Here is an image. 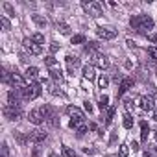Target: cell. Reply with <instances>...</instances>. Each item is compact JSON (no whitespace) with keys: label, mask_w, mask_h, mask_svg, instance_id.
Returning a JSON list of instances; mask_svg holds the SVG:
<instances>
[{"label":"cell","mask_w":157,"mask_h":157,"mask_svg":"<svg viewBox=\"0 0 157 157\" xmlns=\"http://www.w3.org/2000/svg\"><path fill=\"white\" fill-rule=\"evenodd\" d=\"M129 26H131L135 32H139V33H146V32L153 30L155 22H153V19L148 17V15H133V17L129 19Z\"/></svg>","instance_id":"1"},{"label":"cell","mask_w":157,"mask_h":157,"mask_svg":"<svg viewBox=\"0 0 157 157\" xmlns=\"http://www.w3.org/2000/svg\"><path fill=\"white\" fill-rule=\"evenodd\" d=\"M4 117H6L8 120H13V122L21 120V118H22V109H21V105H6V107H4Z\"/></svg>","instance_id":"2"},{"label":"cell","mask_w":157,"mask_h":157,"mask_svg":"<svg viewBox=\"0 0 157 157\" xmlns=\"http://www.w3.org/2000/svg\"><path fill=\"white\" fill-rule=\"evenodd\" d=\"M22 48H24V50H26L30 56H39V54L43 52V46H41V44H37V43H35L32 37L22 41Z\"/></svg>","instance_id":"3"},{"label":"cell","mask_w":157,"mask_h":157,"mask_svg":"<svg viewBox=\"0 0 157 157\" xmlns=\"http://www.w3.org/2000/svg\"><path fill=\"white\" fill-rule=\"evenodd\" d=\"M21 94H22L24 100H33V98H37V96L41 94V85H39V83H32L30 87L22 89Z\"/></svg>","instance_id":"4"},{"label":"cell","mask_w":157,"mask_h":157,"mask_svg":"<svg viewBox=\"0 0 157 157\" xmlns=\"http://www.w3.org/2000/svg\"><path fill=\"white\" fill-rule=\"evenodd\" d=\"M83 8L91 17H100L104 13V6L100 2H83Z\"/></svg>","instance_id":"5"},{"label":"cell","mask_w":157,"mask_h":157,"mask_svg":"<svg viewBox=\"0 0 157 157\" xmlns=\"http://www.w3.org/2000/svg\"><path fill=\"white\" fill-rule=\"evenodd\" d=\"M41 111H43V115H44V120H46L50 126L56 128V126H57V115H56L54 107H52V105H43Z\"/></svg>","instance_id":"6"},{"label":"cell","mask_w":157,"mask_h":157,"mask_svg":"<svg viewBox=\"0 0 157 157\" xmlns=\"http://www.w3.org/2000/svg\"><path fill=\"white\" fill-rule=\"evenodd\" d=\"M11 85L13 87H17L19 91H22V89H26L28 85H26V80H24V78L15 70V72H11Z\"/></svg>","instance_id":"7"},{"label":"cell","mask_w":157,"mask_h":157,"mask_svg":"<svg viewBox=\"0 0 157 157\" xmlns=\"http://www.w3.org/2000/svg\"><path fill=\"white\" fill-rule=\"evenodd\" d=\"M96 33H98V37L104 39V41H111V39L117 37V30H113V28H98Z\"/></svg>","instance_id":"8"},{"label":"cell","mask_w":157,"mask_h":157,"mask_svg":"<svg viewBox=\"0 0 157 157\" xmlns=\"http://www.w3.org/2000/svg\"><path fill=\"white\" fill-rule=\"evenodd\" d=\"M133 83H135L133 78H124V80L120 82V85H118V98H120V96H124V94L133 87Z\"/></svg>","instance_id":"9"},{"label":"cell","mask_w":157,"mask_h":157,"mask_svg":"<svg viewBox=\"0 0 157 157\" xmlns=\"http://www.w3.org/2000/svg\"><path fill=\"white\" fill-rule=\"evenodd\" d=\"M28 118H30V122H32V124H35V126H41V124L44 122V115H43V111H41V109H33V111H30Z\"/></svg>","instance_id":"10"},{"label":"cell","mask_w":157,"mask_h":157,"mask_svg":"<svg viewBox=\"0 0 157 157\" xmlns=\"http://www.w3.org/2000/svg\"><path fill=\"white\" fill-rule=\"evenodd\" d=\"M28 140H30V142H35V144H41V142H44V140H46V133H44V131H41V129L30 131Z\"/></svg>","instance_id":"11"},{"label":"cell","mask_w":157,"mask_h":157,"mask_svg":"<svg viewBox=\"0 0 157 157\" xmlns=\"http://www.w3.org/2000/svg\"><path fill=\"white\" fill-rule=\"evenodd\" d=\"M91 57H93V63H94L96 67H100V68H107V67H109V59H107L105 56H102V54L96 52V54H93Z\"/></svg>","instance_id":"12"},{"label":"cell","mask_w":157,"mask_h":157,"mask_svg":"<svg viewBox=\"0 0 157 157\" xmlns=\"http://www.w3.org/2000/svg\"><path fill=\"white\" fill-rule=\"evenodd\" d=\"M139 104H140V107H142L144 111H151V109L155 107V102H153L151 96H142V98L139 100Z\"/></svg>","instance_id":"13"},{"label":"cell","mask_w":157,"mask_h":157,"mask_svg":"<svg viewBox=\"0 0 157 157\" xmlns=\"http://www.w3.org/2000/svg\"><path fill=\"white\" fill-rule=\"evenodd\" d=\"M67 113H68L72 118L83 122V111H82V109H78V107H74V105H68V107H67Z\"/></svg>","instance_id":"14"},{"label":"cell","mask_w":157,"mask_h":157,"mask_svg":"<svg viewBox=\"0 0 157 157\" xmlns=\"http://www.w3.org/2000/svg\"><path fill=\"white\" fill-rule=\"evenodd\" d=\"M65 61H67V67H68V72H74V68H76V67H80V59H78V57H72V56H67V57H65Z\"/></svg>","instance_id":"15"},{"label":"cell","mask_w":157,"mask_h":157,"mask_svg":"<svg viewBox=\"0 0 157 157\" xmlns=\"http://www.w3.org/2000/svg\"><path fill=\"white\" fill-rule=\"evenodd\" d=\"M83 78H85V80H94V67L93 65H85L83 67Z\"/></svg>","instance_id":"16"},{"label":"cell","mask_w":157,"mask_h":157,"mask_svg":"<svg viewBox=\"0 0 157 157\" xmlns=\"http://www.w3.org/2000/svg\"><path fill=\"white\" fill-rule=\"evenodd\" d=\"M19 94H21V91H19V93L10 91V93H8V104H10V105H19Z\"/></svg>","instance_id":"17"},{"label":"cell","mask_w":157,"mask_h":157,"mask_svg":"<svg viewBox=\"0 0 157 157\" xmlns=\"http://www.w3.org/2000/svg\"><path fill=\"white\" fill-rule=\"evenodd\" d=\"M148 133H150V128H148V124L142 120V122H140V140H142V142L148 140Z\"/></svg>","instance_id":"18"},{"label":"cell","mask_w":157,"mask_h":157,"mask_svg":"<svg viewBox=\"0 0 157 157\" xmlns=\"http://www.w3.org/2000/svg\"><path fill=\"white\" fill-rule=\"evenodd\" d=\"M50 76H52V80H56V82H63V72H61V68H50Z\"/></svg>","instance_id":"19"},{"label":"cell","mask_w":157,"mask_h":157,"mask_svg":"<svg viewBox=\"0 0 157 157\" xmlns=\"http://www.w3.org/2000/svg\"><path fill=\"white\" fill-rule=\"evenodd\" d=\"M24 74H26L28 80H33V78H37V74H39V68H37V67H28Z\"/></svg>","instance_id":"20"},{"label":"cell","mask_w":157,"mask_h":157,"mask_svg":"<svg viewBox=\"0 0 157 157\" xmlns=\"http://www.w3.org/2000/svg\"><path fill=\"white\" fill-rule=\"evenodd\" d=\"M98 46H100L98 43H94V41H91V43H87V44H85V52L93 56V54H96V50H98Z\"/></svg>","instance_id":"21"},{"label":"cell","mask_w":157,"mask_h":157,"mask_svg":"<svg viewBox=\"0 0 157 157\" xmlns=\"http://www.w3.org/2000/svg\"><path fill=\"white\" fill-rule=\"evenodd\" d=\"M32 19H33V22H35L37 26H41V28L46 26V19H44V17H41V15H32Z\"/></svg>","instance_id":"22"},{"label":"cell","mask_w":157,"mask_h":157,"mask_svg":"<svg viewBox=\"0 0 157 157\" xmlns=\"http://www.w3.org/2000/svg\"><path fill=\"white\" fill-rule=\"evenodd\" d=\"M107 105H109V98L104 94V96H100V100H98V107L104 111V109H107Z\"/></svg>","instance_id":"23"},{"label":"cell","mask_w":157,"mask_h":157,"mask_svg":"<svg viewBox=\"0 0 157 157\" xmlns=\"http://www.w3.org/2000/svg\"><path fill=\"white\" fill-rule=\"evenodd\" d=\"M122 124H124V128H126V129H131V128H133V118H131V115H128V113H126V115H124V122H122Z\"/></svg>","instance_id":"24"},{"label":"cell","mask_w":157,"mask_h":157,"mask_svg":"<svg viewBox=\"0 0 157 157\" xmlns=\"http://www.w3.org/2000/svg\"><path fill=\"white\" fill-rule=\"evenodd\" d=\"M61 151H63V157H78V155H76V151H72L68 146H63V148H61Z\"/></svg>","instance_id":"25"},{"label":"cell","mask_w":157,"mask_h":157,"mask_svg":"<svg viewBox=\"0 0 157 157\" xmlns=\"http://www.w3.org/2000/svg\"><path fill=\"white\" fill-rule=\"evenodd\" d=\"M70 43L72 44H82V43H85V35H72Z\"/></svg>","instance_id":"26"},{"label":"cell","mask_w":157,"mask_h":157,"mask_svg":"<svg viewBox=\"0 0 157 157\" xmlns=\"http://www.w3.org/2000/svg\"><path fill=\"white\" fill-rule=\"evenodd\" d=\"M98 85H100V89H105V87L109 85V80H107V76H104V74H102V76L98 78Z\"/></svg>","instance_id":"27"},{"label":"cell","mask_w":157,"mask_h":157,"mask_svg":"<svg viewBox=\"0 0 157 157\" xmlns=\"http://www.w3.org/2000/svg\"><path fill=\"white\" fill-rule=\"evenodd\" d=\"M32 39H33L37 44H41V46L44 44V35H43V33H33V35H32Z\"/></svg>","instance_id":"28"},{"label":"cell","mask_w":157,"mask_h":157,"mask_svg":"<svg viewBox=\"0 0 157 157\" xmlns=\"http://www.w3.org/2000/svg\"><path fill=\"white\" fill-rule=\"evenodd\" d=\"M44 65L50 67V68H54V65H56V57H54V56H46V57H44Z\"/></svg>","instance_id":"29"},{"label":"cell","mask_w":157,"mask_h":157,"mask_svg":"<svg viewBox=\"0 0 157 157\" xmlns=\"http://www.w3.org/2000/svg\"><path fill=\"white\" fill-rule=\"evenodd\" d=\"M128 153H129V146H128V144H122L120 150H118V155H120V157H128Z\"/></svg>","instance_id":"30"},{"label":"cell","mask_w":157,"mask_h":157,"mask_svg":"<svg viewBox=\"0 0 157 157\" xmlns=\"http://www.w3.org/2000/svg\"><path fill=\"white\" fill-rule=\"evenodd\" d=\"M2 80H4L6 83H11V74H10L8 68H2Z\"/></svg>","instance_id":"31"},{"label":"cell","mask_w":157,"mask_h":157,"mask_svg":"<svg viewBox=\"0 0 157 157\" xmlns=\"http://www.w3.org/2000/svg\"><path fill=\"white\" fill-rule=\"evenodd\" d=\"M57 28H59V32H61L63 35H68V33H70V28H68V24H65V22H61Z\"/></svg>","instance_id":"32"},{"label":"cell","mask_w":157,"mask_h":157,"mask_svg":"<svg viewBox=\"0 0 157 157\" xmlns=\"http://www.w3.org/2000/svg\"><path fill=\"white\" fill-rule=\"evenodd\" d=\"M0 26H2V28H4L6 32H8V30L11 28V26H10V21H8L6 17H0Z\"/></svg>","instance_id":"33"},{"label":"cell","mask_w":157,"mask_h":157,"mask_svg":"<svg viewBox=\"0 0 157 157\" xmlns=\"http://www.w3.org/2000/svg\"><path fill=\"white\" fill-rule=\"evenodd\" d=\"M87 129H89V128H87V126H83V124H82V126H80V128H78V129H76V135H78V137H83V135H85V133H87Z\"/></svg>","instance_id":"34"},{"label":"cell","mask_w":157,"mask_h":157,"mask_svg":"<svg viewBox=\"0 0 157 157\" xmlns=\"http://www.w3.org/2000/svg\"><path fill=\"white\" fill-rule=\"evenodd\" d=\"M113 115H115V107H109V111H107V118H105V124H107V126L111 124V120H113Z\"/></svg>","instance_id":"35"},{"label":"cell","mask_w":157,"mask_h":157,"mask_svg":"<svg viewBox=\"0 0 157 157\" xmlns=\"http://www.w3.org/2000/svg\"><path fill=\"white\" fill-rule=\"evenodd\" d=\"M148 56L153 59V61H157V48H153V46H150L148 48Z\"/></svg>","instance_id":"36"},{"label":"cell","mask_w":157,"mask_h":157,"mask_svg":"<svg viewBox=\"0 0 157 157\" xmlns=\"http://www.w3.org/2000/svg\"><path fill=\"white\" fill-rule=\"evenodd\" d=\"M0 151H2V157H10V150H8V144L2 142V148H0Z\"/></svg>","instance_id":"37"},{"label":"cell","mask_w":157,"mask_h":157,"mask_svg":"<svg viewBox=\"0 0 157 157\" xmlns=\"http://www.w3.org/2000/svg\"><path fill=\"white\" fill-rule=\"evenodd\" d=\"M4 10L8 11V15H10V17H15V11H13V8H11V4H8V2H6V4H4Z\"/></svg>","instance_id":"38"},{"label":"cell","mask_w":157,"mask_h":157,"mask_svg":"<svg viewBox=\"0 0 157 157\" xmlns=\"http://www.w3.org/2000/svg\"><path fill=\"white\" fill-rule=\"evenodd\" d=\"M57 50H59V44H57V43H52V44H50V52H52V54H56Z\"/></svg>","instance_id":"39"},{"label":"cell","mask_w":157,"mask_h":157,"mask_svg":"<svg viewBox=\"0 0 157 157\" xmlns=\"http://www.w3.org/2000/svg\"><path fill=\"white\" fill-rule=\"evenodd\" d=\"M148 35V41H151V43H157V33H146Z\"/></svg>","instance_id":"40"},{"label":"cell","mask_w":157,"mask_h":157,"mask_svg":"<svg viewBox=\"0 0 157 157\" xmlns=\"http://www.w3.org/2000/svg\"><path fill=\"white\" fill-rule=\"evenodd\" d=\"M83 104H85V111H89V113H91V111H93V105H91V102L87 100V102H83Z\"/></svg>","instance_id":"41"},{"label":"cell","mask_w":157,"mask_h":157,"mask_svg":"<svg viewBox=\"0 0 157 157\" xmlns=\"http://www.w3.org/2000/svg\"><path fill=\"white\" fill-rule=\"evenodd\" d=\"M39 155H41V150H39V148H35V150H33V153H32V157H39Z\"/></svg>","instance_id":"42"},{"label":"cell","mask_w":157,"mask_h":157,"mask_svg":"<svg viewBox=\"0 0 157 157\" xmlns=\"http://www.w3.org/2000/svg\"><path fill=\"white\" fill-rule=\"evenodd\" d=\"M131 148H133V151H137V150H139V142L133 140V142H131Z\"/></svg>","instance_id":"43"},{"label":"cell","mask_w":157,"mask_h":157,"mask_svg":"<svg viewBox=\"0 0 157 157\" xmlns=\"http://www.w3.org/2000/svg\"><path fill=\"white\" fill-rule=\"evenodd\" d=\"M126 107L131 109V107H133V102H131V100H126Z\"/></svg>","instance_id":"44"},{"label":"cell","mask_w":157,"mask_h":157,"mask_svg":"<svg viewBox=\"0 0 157 157\" xmlns=\"http://www.w3.org/2000/svg\"><path fill=\"white\" fill-rule=\"evenodd\" d=\"M153 118H155V120H157V109H155V113H153Z\"/></svg>","instance_id":"45"},{"label":"cell","mask_w":157,"mask_h":157,"mask_svg":"<svg viewBox=\"0 0 157 157\" xmlns=\"http://www.w3.org/2000/svg\"><path fill=\"white\" fill-rule=\"evenodd\" d=\"M50 157H57V155H56V153H50Z\"/></svg>","instance_id":"46"},{"label":"cell","mask_w":157,"mask_h":157,"mask_svg":"<svg viewBox=\"0 0 157 157\" xmlns=\"http://www.w3.org/2000/svg\"><path fill=\"white\" fill-rule=\"evenodd\" d=\"M155 140H157V131H155Z\"/></svg>","instance_id":"47"}]
</instances>
